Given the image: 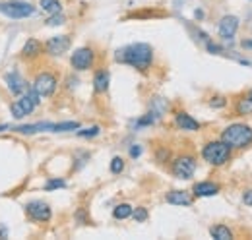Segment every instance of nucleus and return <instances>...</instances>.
Returning <instances> with one entry per match:
<instances>
[{"label":"nucleus","instance_id":"nucleus-1","mask_svg":"<svg viewBox=\"0 0 252 240\" xmlns=\"http://www.w3.org/2000/svg\"><path fill=\"white\" fill-rule=\"evenodd\" d=\"M115 60L138 72H148L154 64V47L148 43H130L115 53Z\"/></svg>","mask_w":252,"mask_h":240},{"label":"nucleus","instance_id":"nucleus-2","mask_svg":"<svg viewBox=\"0 0 252 240\" xmlns=\"http://www.w3.org/2000/svg\"><path fill=\"white\" fill-rule=\"evenodd\" d=\"M221 140L231 150H245L252 144V128L249 124H231L221 132Z\"/></svg>","mask_w":252,"mask_h":240},{"label":"nucleus","instance_id":"nucleus-3","mask_svg":"<svg viewBox=\"0 0 252 240\" xmlns=\"http://www.w3.org/2000/svg\"><path fill=\"white\" fill-rule=\"evenodd\" d=\"M231 151L233 150L223 140H214L202 148V159L212 167H223L231 159Z\"/></svg>","mask_w":252,"mask_h":240},{"label":"nucleus","instance_id":"nucleus-4","mask_svg":"<svg viewBox=\"0 0 252 240\" xmlns=\"http://www.w3.org/2000/svg\"><path fill=\"white\" fill-rule=\"evenodd\" d=\"M39 103H41V95L33 90V88H30L24 95H20V99H16L10 105V115L16 120L26 119V117H30L33 111L39 107Z\"/></svg>","mask_w":252,"mask_h":240},{"label":"nucleus","instance_id":"nucleus-5","mask_svg":"<svg viewBox=\"0 0 252 240\" xmlns=\"http://www.w3.org/2000/svg\"><path fill=\"white\" fill-rule=\"evenodd\" d=\"M0 14H4L6 18H12V20H26L35 14V6H32L30 2H22V0L0 2Z\"/></svg>","mask_w":252,"mask_h":240},{"label":"nucleus","instance_id":"nucleus-6","mask_svg":"<svg viewBox=\"0 0 252 240\" xmlns=\"http://www.w3.org/2000/svg\"><path fill=\"white\" fill-rule=\"evenodd\" d=\"M32 88L37 91L41 97H53L57 88H59V78H57V74H53V72H49V70H43V72H39V74L33 78Z\"/></svg>","mask_w":252,"mask_h":240},{"label":"nucleus","instance_id":"nucleus-7","mask_svg":"<svg viewBox=\"0 0 252 240\" xmlns=\"http://www.w3.org/2000/svg\"><path fill=\"white\" fill-rule=\"evenodd\" d=\"M171 171L177 179L181 180H190L196 173V159L194 155L190 153H183L179 157L173 159V165H171Z\"/></svg>","mask_w":252,"mask_h":240},{"label":"nucleus","instance_id":"nucleus-8","mask_svg":"<svg viewBox=\"0 0 252 240\" xmlns=\"http://www.w3.org/2000/svg\"><path fill=\"white\" fill-rule=\"evenodd\" d=\"M24 211H26L28 219H30V221H35V223H47V221H51V217H53L51 206H49L47 202H43V200H32V202H28V204L24 206Z\"/></svg>","mask_w":252,"mask_h":240},{"label":"nucleus","instance_id":"nucleus-9","mask_svg":"<svg viewBox=\"0 0 252 240\" xmlns=\"http://www.w3.org/2000/svg\"><path fill=\"white\" fill-rule=\"evenodd\" d=\"M95 64V53L92 47H80L70 55V66L76 72H86Z\"/></svg>","mask_w":252,"mask_h":240},{"label":"nucleus","instance_id":"nucleus-10","mask_svg":"<svg viewBox=\"0 0 252 240\" xmlns=\"http://www.w3.org/2000/svg\"><path fill=\"white\" fill-rule=\"evenodd\" d=\"M72 45V39L70 35H57V37H51L43 47H45V53L51 55V57H63L64 53H68Z\"/></svg>","mask_w":252,"mask_h":240},{"label":"nucleus","instance_id":"nucleus-11","mask_svg":"<svg viewBox=\"0 0 252 240\" xmlns=\"http://www.w3.org/2000/svg\"><path fill=\"white\" fill-rule=\"evenodd\" d=\"M4 82H6V88L10 90V93H12V95H16V97L24 95L26 91L30 90L28 82L24 80V76H22L18 70H12V72L4 74Z\"/></svg>","mask_w":252,"mask_h":240},{"label":"nucleus","instance_id":"nucleus-12","mask_svg":"<svg viewBox=\"0 0 252 240\" xmlns=\"http://www.w3.org/2000/svg\"><path fill=\"white\" fill-rule=\"evenodd\" d=\"M57 122H35V124H20L12 126L10 130L22 134V136H32V134H41V132H55Z\"/></svg>","mask_w":252,"mask_h":240},{"label":"nucleus","instance_id":"nucleus-13","mask_svg":"<svg viewBox=\"0 0 252 240\" xmlns=\"http://www.w3.org/2000/svg\"><path fill=\"white\" fill-rule=\"evenodd\" d=\"M239 30V18L237 16H223L218 26V33H220L221 39L225 41H231L235 37V33Z\"/></svg>","mask_w":252,"mask_h":240},{"label":"nucleus","instance_id":"nucleus-14","mask_svg":"<svg viewBox=\"0 0 252 240\" xmlns=\"http://www.w3.org/2000/svg\"><path fill=\"white\" fill-rule=\"evenodd\" d=\"M221 190V186L218 182H212V180H202V182H196L192 186V194L194 198H212V196H218Z\"/></svg>","mask_w":252,"mask_h":240},{"label":"nucleus","instance_id":"nucleus-15","mask_svg":"<svg viewBox=\"0 0 252 240\" xmlns=\"http://www.w3.org/2000/svg\"><path fill=\"white\" fill-rule=\"evenodd\" d=\"M43 51H45L43 43H41V41H37L35 37H30V39L24 43V47H22V59L24 60H37L41 55H43Z\"/></svg>","mask_w":252,"mask_h":240},{"label":"nucleus","instance_id":"nucleus-16","mask_svg":"<svg viewBox=\"0 0 252 240\" xmlns=\"http://www.w3.org/2000/svg\"><path fill=\"white\" fill-rule=\"evenodd\" d=\"M165 202L171 206H192L194 202V194H190L187 190H171L165 194Z\"/></svg>","mask_w":252,"mask_h":240},{"label":"nucleus","instance_id":"nucleus-17","mask_svg":"<svg viewBox=\"0 0 252 240\" xmlns=\"http://www.w3.org/2000/svg\"><path fill=\"white\" fill-rule=\"evenodd\" d=\"M175 124L181 130H185V132H198L200 130V122L196 119H192L189 113H185V111H179L175 115Z\"/></svg>","mask_w":252,"mask_h":240},{"label":"nucleus","instance_id":"nucleus-18","mask_svg":"<svg viewBox=\"0 0 252 240\" xmlns=\"http://www.w3.org/2000/svg\"><path fill=\"white\" fill-rule=\"evenodd\" d=\"M111 84V74L107 70H97L94 76V91L95 93H105Z\"/></svg>","mask_w":252,"mask_h":240},{"label":"nucleus","instance_id":"nucleus-19","mask_svg":"<svg viewBox=\"0 0 252 240\" xmlns=\"http://www.w3.org/2000/svg\"><path fill=\"white\" fill-rule=\"evenodd\" d=\"M210 235H212V239H216V240L233 239V231H231L229 227H225V225H214V227L210 229Z\"/></svg>","mask_w":252,"mask_h":240},{"label":"nucleus","instance_id":"nucleus-20","mask_svg":"<svg viewBox=\"0 0 252 240\" xmlns=\"http://www.w3.org/2000/svg\"><path fill=\"white\" fill-rule=\"evenodd\" d=\"M132 211H134V208H132L130 204H119V206H115V210H113V217H115L117 221H125L128 217H132Z\"/></svg>","mask_w":252,"mask_h":240},{"label":"nucleus","instance_id":"nucleus-21","mask_svg":"<svg viewBox=\"0 0 252 240\" xmlns=\"http://www.w3.org/2000/svg\"><path fill=\"white\" fill-rule=\"evenodd\" d=\"M39 6H41V10H45L47 14H59V12H63L61 0H39Z\"/></svg>","mask_w":252,"mask_h":240},{"label":"nucleus","instance_id":"nucleus-22","mask_svg":"<svg viewBox=\"0 0 252 240\" xmlns=\"http://www.w3.org/2000/svg\"><path fill=\"white\" fill-rule=\"evenodd\" d=\"M235 111H237V115H252V99H239L237 101V105H235Z\"/></svg>","mask_w":252,"mask_h":240},{"label":"nucleus","instance_id":"nucleus-23","mask_svg":"<svg viewBox=\"0 0 252 240\" xmlns=\"http://www.w3.org/2000/svg\"><path fill=\"white\" fill-rule=\"evenodd\" d=\"M45 192H55V190H61V188H66V180L63 179H49L45 182Z\"/></svg>","mask_w":252,"mask_h":240},{"label":"nucleus","instance_id":"nucleus-24","mask_svg":"<svg viewBox=\"0 0 252 240\" xmlns=\"http://www.w3.org/2000/svg\"><path fill=\"white\" fill-rule=\"evenodd\" d=\"M64 22H66V18L63 16V12H59V14H51V18L45 22V26H49V28H59V26H64Z\"/></svg>","mask_w":252,"mask_h":240},{"label":"nucleus","instance_id":"nucleus-25","mask_svg":"<svg viewBox=\"0 0 252 240\" xmlns=\"http://www.w3.org/2000/svg\"><path fill=\"white\" fill-rule=\"evenodd\" d=\"M109 169H111L113 175H121V173L125 171V161H123V157H113Z\"/></svg>","mask_w":252,"mask_h":240},{"label":"nucleus","instance_id":"nucleus-26","mask_svg":"<svg viewBox=\"0 0 252 240\" xmlns=\"http://www.w3.org/2000/svg\"><path fill=\"white\" fill-rule=\"evenodd\" d=\"M76 134H78L80 138H95V136L101 134V128H99V126H92V128H86V130H78Z\"/></svg>","mask_w":252,"mask_h":240},{"label":"nucleus","instance_id":"nucleus-27","mask_svg":"<svg viewBox=\"0 0 252 240\" xmlns=\"http://www.w3.org/2000/svg\"><path fill=\"white\" fill-rule=\"evenodd\" d=\"M148 217H150V213H148L146 208H136V210L132 211V219H134L136 223H144Z\"/></svg>","mask_w":252,"mask_h":240},{"label":"nucleus","instance_id":"nucleus-28","mask_svg":"<svg viewBox=\"0 0 252 240\" xmlns=\"http://www.w3.org/2000/svg\"><path fill=\"white\" fill-rule=\"evenodd\" d=\"M206 49H208V53H212V55H221V53H223V49H221L220 45H216V43H212V41H206Z\"/></svg>","mask_w":252,"mask_h":240},{"label":"nucleus","instance_id":"nucleus-29","mask_svg":"<svg viewBox=\"0 0 252 240\" xmlns=\"http://www.w3.org/2000/svg\"><path fill=\"white\" fill-rule=\"evenodd\" d=\"M225 105H227L225 97H214V99L210 101V107H212V109H221V107H225Z\"/></svg>","mask_w":252,"mask_h":240},{"label":"nucleus","instance_id":"nucleus-30","mask_svg":"<svg viewBox=\"0 0 252 240\" xmlns=\"http://www.w3.org/2000/svg\"><path fill=\"white\" fill-rule=\"evenodd\" d=\"M156 159H158L159 163H165V161L169 159V150H165V148L158 150V155H156Z\"/></svg>","mask_w":252,"mask_h":240},{"label":"nucleus","instance_id":"nucleus-31","mask_svg":"<svg viewBox=\"0 0 252 240\" xmlns=\"http://www.w3.org/2000/svg\"><path fill=\"white\" fill-rule=\"evenodd\" d=\"M128 153H130V157H132V159H138V157L142 155V146H138V144H136V146H132Z\"/></svg>","mask_w":252,"mask_h":240},{"label":"nucleus","instance_id":"nucleus-32","mask_svg":"<svg viewBox=\"0 0 252 240\" xmlns=\"http://www.w3.org/2000/svg\"><path fill=\"white\" fill-rule=\"evenodd\" d=\"M243 204L252 208V188L251 190H245V194H243Z\"/></svg>","mask_w":252,"mask_h":240},{"label":"nucleus","instance_id":"nucleus-33","mask_svg":"<svg viewBox=\"0 0 252 240\" xmlns=\"http://www.w3.org/2000/svg\"><path fill=\"white\" fill-rule=\"evenodd\" d=\"M2 239H8V229H6V227L0 223V240H2Z\"/></svg>","mask_w":252,"mask_h":240},{"label":"nucleus","instance_id":"nucleus-34","mask_svg":"<svg viewBox=\"0 0 252 240\" xmlns=\"http://www.w3.org/2000/svg\"><path fill=\"white\" fill-rule=\"evenodd\" d=\"M243 47H245V49H252V39H245V41H243Z\"/></svg>","mask_w":252,"mask_h":240},{"label":"nucleus","instance_id":"nucleus-35","mask_svg":"<svg viewBox=\"0 0 252 240\" xmlns=\"http://www.w3.org/2000/svg\"><path fill=\"white\" fill-rule=\"evenodd\" d=\"M194 16H196V20H202V18H204V12H202V10H196Z\"/></svg>","mask_w":252,"mask_h":240},{"label":"nucleus","instance_id":"nucleus-36","mask_svg":"<svg viewBox=\"0 0 252 240\" xmlns=\"http://www.w3.org/2000/svg\"><path fill=\"white\" fill-rule=\"evenodd\" d=\"M247 97H249V99H252V90L249 91V95H247Z\"/></svg>","mask_w":252,"mask_h":240}]
</instances>
